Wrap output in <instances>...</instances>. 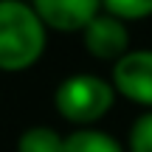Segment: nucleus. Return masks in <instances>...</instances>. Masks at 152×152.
<instances>
[{
    "label": "nucleus",
    "instance_id": "1",
    "mask_svg": "<svg viewBox=\"0 0 152 152\" xmlns=\"http://www.w3.org/2000/svg\"><path fill=\"white\" fill-rule=\"evenodd\" d=\"M48 45V28L26 0H0V71L20 73L37 65Z\"/></svg>",
    "mask_w": 152,
    "mask_h": 152
},
{
    "label": "nucleus",
    "instance_id": "2",
    "mask_svg": "<svg viewBox=\"0 0 152 152\" xmlns=\"http://www.w3.org/2000/svg\"><path fill=\"white\" fill-rule=\"evenodd\" d=\"M115 102V87L93 73H73L62 79L54 90V107L65 121L82 127L96 124L110 113Z\"/></svg>",
    "mask_w": 152,
    "mask_h": 152
},
{
    "label": "nucleus",
    "instance_id": "3",
    "mask_svg": "<svg viewBox=\"0 0 152 152\" xmlns=\"http://www.w3.org/2000/svg\"><path fill=\"white\" fill-rule=\"evenodd\" d=\"M110 85L115 87V93L127 99L132 104L152 110V51H130L113 65V79Z\"/></svg>",
    "mask_w": 152,
    "mask_h": 152
},
{
    "label": "nucleus",
    "instance_id": "4",
    "mask_svg": "<svg viewBox=\"0 0 152 152\" xmlns=\"http://www.w3.org/2000/svg\"><path fill=\"white\" fill-rule=\"evenodd\" d=\"M31 9L48 31L73 34L85 31L102 14V0H31Z\"/></svg>",
    "mask_w": 152,
    "mask_h": 152
},
{
    "label": "nucleus",
    "instance_id": "5",
    "mask_svg": "<svg viewBox=\"0 0 152 152\" xmlns=\"http://www.w3.org/2000/svg\"><path fill=\"white\" fill-rule=\"evenodd\" d=\"M82 42H85L87 54L93 59L113 62V65L124 54H130V31H127V23L113 17V14H107V11L99 14L82 31Z\"/></svg>",
    "mask_w": 152,
    "mask_h": 152
},
{
    "label": "nucleus",
    "instance_id": "6",
    "mask_svg": "<svg viewBox=\"0 0 152 152\" xmlns=\"http://www.w3.org/2000/svg\"><path fill=\"white\" fill-rule=\"evenodd\" d=\"M62 152H124V147L110 132L93 130V127H82V130H73L71 135H65Z\"/></svg>",
    "mask_w": 152,
    "mask_h": 152
},
{
    "label": "nucleus",
    "instance_id": "7",
    "mask_svg": "<svg viewBox=\"0 0 152 152\" xmlns=\"http://www.w3.org/2000/svg\"><path fill=\"white\" fill-rule=\"evenodd\" d=\"M62 147H65V135L42 124L23 130V135L17 138V152H62Z\"/></svg>",
    "mask_w": 152,
    "mask_h": 152
},
{
    "label": "nucleus",
    "instance_id": "8",
    "mask_svg": "<svg viewBox=\"0 0 152 152\" xmlns=\"http://www.w3.org/2000/svg\"><path fill=\"white\" fill-rule=\"evenodd\" d=\"M102 9L118 20H144L152 14V0H102Z\"/></svg>",
    "mask_w": 152,
    "mask_h": 152
},
{
    "label": "nucleus",
    "instance_id": "9",
    "mask_svg": "<svg viewBox=\"0 0 152 152\" xmlns=\"http://www.w3.org/2000/svg\"><path fill=\"white\" fill-rule=\"evenodd\" d=\"M127 147H130V152H152V110L132 121Z\"/></svg>",
    "mask_w": 152,
    "mask_h": 152
}]
</instances>
